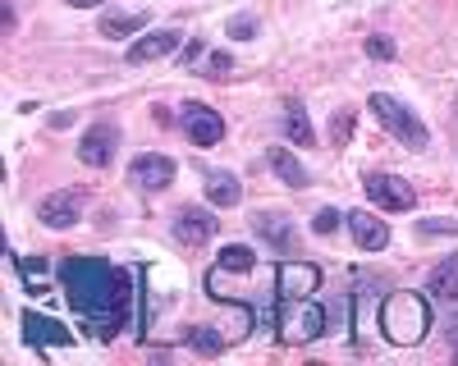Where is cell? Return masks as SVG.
<instances>
[{
    "instance_id": "f1b7e54d",
    "label": "cell",
    "mask_w": 458,
    "mask_h": 366,
    "mask_svg": "<svg viewBox=\"0 0 458 366\" xmlns=\"http://www.w3.org/2000/svg\"><path fill=\"white\" fill-rule=\"evenodd\" d=\"M198 55H202V42H188V46H183V55H179V60H183V64H188V60H198Z\"/></svg>"
},
{
    "instance_id": "8fae6325",
    "label": "cell",
    "mask_w": 458,
    "mask_h": 366,
    "mask_svg": "<svg viewBox=\"0 0 458 366\" xmlns=\"http://www.w3.org/2000/svg\"><path fill=\"white\" fill-rule=\"evenodd\" d=\"M114 146H120V129L114 124H92L79 142V161L92 165V170H106L114 161Z\"/></svg>"
},
{
    "instance_id": "9c48e42d",
    "label": "cell",
    "mask_w": 458,
    "mask_h": 366,
    "mask_svg": "<svg viewBox=\"0 0 458 366\" xmlns=\"http://www.w3.org/2000/svg\"><path fill=\"white\" fill-rule=\"evenodd\" d=\"M179 124H183V133H188V142H193V146H216L225 137V120L216 115L211 105H202V101H188L179 110Z\"/></svg>"
},
{
    "instance_id": "8992f818",
    "label": "cell",
    "mask_w": 458,
    "mask_h": 366,
    "mask_svg": "<svg viewBox=\"0 0 458 366\" xmlns=\"http://www.w3.org/2000/svg\"><path fill=\"white\" fill-rule=\"evenodd\" d=\"M174 174H179V165L170 156H161V152H142L129 165V183H133L138 193H165L170 183H174Z\"/></svg>"
},
{
    "instance_id": "3957f363",
    "label": "cell",
    "mask_w": 458,
    "mask_h": 366,
    "mask_svg": "<svg viewBox=\"0 0 458 366\" xmlns=\"http://www.w3.org/2000/svg\"><path fill=\"white\" fill-rule=\"evenodd\" d=\"M371 115L380 120V129H386L390 137H399L408 152H422V146L431 142V133H427V124L417 120V110L412 105H403L399 96H386V92H371Z\"/></svg>"
},
{
    "instance_id": "484cf974",
    "label": "cell",
    "mask_w": 458,
    "mask_h": 366,
    "mask_svg": "<svg viewBox=\"0 0 458 366\" xmlns=\"http://www.w3.org/2000/svg\"><path fill=\"white\" fill-rule=\"evenodd\" d=\"M339 220H344V215H339L335 206H326V211H317L312 229H317V234H335V229H339Z\"/></svg>"
},
{
    "instance_id": "ffe728a7",
    "label": "cell",
    "mask_w": 458,
    "mask_h": 366,
    "mask_svg": "<svg viewBox=\"0 0 458 366\" xmlns=\"http://www.w3.org/2000/svg\"><path fill=\"white\" fill-rule=\"evenodd\" d=\"M427 293H431V298H458V256H445L440 266H431Z\"/></svg>"
},
{
    "instance_id": "ac0fdd59",
    "label": "cell",
    "mask_w": 458,
    "mask_h": 366,
    "mask_svg": "<svg viewBox=\"0 0 458 366\" xmlns=\"http://www.w3.org/2000/svg\"><path fill=\"white\" fill-rule=\"evenodd\" d=\"M211 270H220V275H252V270H257V256H252V247H243V243H229V247H220V256H216Z\"/></svg>"
},
{
    "instance_id": "277c9868",
    "label": "cell",
    "mask_w": 458,
    "mask_h": 366,
    "mask_svg": "<svg viewBox=\"0 0 458 366\" xmlns=\"http://www.w3.org/2000/svg\"><path fill=\"white\" fill-rule=\"evenodd\" d=\"M276 325H280V339L284 344H312V339H321L326 329H330L321 303H312V298H284Z\"/></svg>"
},
{
    "instance_id": "5bb4252c",
    "label": "cell",
    "mask_w": 458,
    "mask_h": 366,
    "mask_svg": "<svg viewBox=\"0 0 458 366\" xmlns=\"http://www.w3.org/2000/svg\"><path fill=\"white\" fill-rule=\"evenodd\" d=\"M344 220H349V234L358 238V247H362V252H380V247H390V225H386V220H380L376 211H349Z\"/></svg>"
},
{
    "instance_id": "44dd1931",
    "label": "cell",
    "mask_w": 458,
    "mask_h": 366,
    "mask_svg": "<svg viewBox=\"0 0 458 366\" xmlns=\"http://www.w3.org/2000/svg\"><path fill=\"white\" fill-rule=\"evenodd\" d=\"M225 335H220V325H198V329H188V348L202 353V357H220L225 353Z\"/></svg>"
},
{
    "instance_id": "4316f807",
    "label": "cell",
    "mask_w": 458,
    "mask_h": 366,
    "mask_svg": "<svg viewBox=\"0 0 458 366\" xmlns=\"http://www.w3.org/2000/svg\"><path fill=\"white\" fill-rule=\"evenodd\" d=\"M417 234H458V220H417Z\"/></svg>"
},
{
    "instance_id": "9a60e30c",
    "label": "cell",
    "mask_w": 458,
    "mask_h": 366,
    "mask_svg": "<svg viewBox=\"0 0 458 366\" xmlns=\"http://www.w3.org/2000/svg\"><path fill=\"white\" fill-rule=\"evenodd\" d=\"M216 225H220V220H216L211 211H202V206H183L179 220H174V238H179L183 247H202V243L216 234Z\"/></svg>"
},
{
    "instance_id": "cb8c5ba5",
    "label": "cell",
    "mask_w": 458,
    "mask_h": 366,
    "mask_svg": "<svg viewBox=\"0 0 458 366\" xmlns=\"http://www.w3.org/2000/svg\"><path fill=\"white\" fill-rule=\"evenodd\" d=\"M362 51L371 55V60H394V37H367V42H362Z\"/></svg>"
},
{
    "instance_id": "ba28073f",
    "label": "cell",
    "mask_w": 458,
    "mask_h": 366,
    "mask_svg": "<svg viewBox=\"0 0 458 366\" xmlns=\"http://www.w3.org/2000/svg\"><path fill=\"white\" fill-rule=\"evenodd\" d=\"M252 229L266 247H276V256H298V229H293V220L284 211H257Z\"/></svg>"
},
{
    "instance_id": "4fadbf2b",
    "label": "cell",
    "mask_w": 458,
    "mask_h": 366,
    "mask_svg": "<svg viewBox=\"0 0 458 366\" xmlns=\"http://www.w3.org/2000/svg\"><path fill=\"white\" fill-rule=\"evenodd\" d=\"M183 42V32L179 28H157V32H147L138 37V42L129 46V64H151V60H170Z\"/></svg>"
},
{
    "instance_id": "d6986e66",
    "label": "cell",
    "mask_w": 458,
    "mask_h": 366,
    "mask_svg": "<svg viewBox=\"0 0 458 366\" xmlns=\"http://www.w3.org/2000/svg\"><path fill=\"white\" fill-rule=\"evenodd\" d=\"M207 197H211V206H239L243 183L234 174H225V170H211L207 174Z\"/></svg>"
},
{
    "instance_id": "e0dca14e",
    "label": "cell",
    "mask_w": 458,
    "mask_h": 366,
    "mask_svg": "<svg viewBox=\"0 0 458 366\" xmlns=\"http://www.w3.org/2000/svg\"><path fill=\"white\" fill-rule=\"evenodd\" d=\"M284 133L293 146H312V115H308V105H302L298 96L284 101Z\"/></svg>"
},
{
    "instance_id": "4dcf8cb0",
    "label": "cell",
    "mask_w": 458,
    "mask_h": 366,
    "mask_svg": "<svg viewBox=\"0 0 458 366\" xmlns=\"http://www.w3.org/2000/svg\"><path fill=\"white\" fill-rule=\"evenodd\" d=\"M454 348H458V320H454Z\"/></svg>"
},
{
    "instance_id": "7a4b0ae2",
    "label": "cell",
    "mask_w": 458,
    "mask_h": 366,
    "mask_svg": "<svg viewBox=\"0 0 458 366\" xmlns=\"http://www.w3.org/2000/svg\"><path fill=\"white\" fill-rule=\"evenodd\" d=\"M427 329H431V303H427V293L399 288V293H390V298L380 303V339H390L394 348L422 344Z\"/></svg>"
},
{
    "instance_id": "5b68a950",
    "label": "cell",
    "mask_w": 458,
    "mask_h": 366,
    "mask_svg": "<svg viewBox=\"0 0 458 366\" xmlns=\"http://www.w3.org/2000/svg\"><path fill=\"white\" fill-rule=\"evenodd\" d=\"M362 188H367L371 206H380L386 215H394V211H412V206H417V188H412V183H408L403 174L371 170V174L362 179Z\"/></svg>"
},
{
    "instance_id": "52a82bcc",
    "label": "cell",
    "mask_w": 458,
    "mask_h": 366,
    "mask_svg": "<svg viewBox=\"0 0 458 366\" xmlns=\"http://www.w3.org/2000/svg\"><path fill=\"white\" fill-rule=\"evenodd\" d=\"M83 202H88L83 188H60V193L42 197V206H37V220H42L47 229H73V225L83 220Z\"/></svg>"
},
{
    "instance_id": "2e32d148",
    "label": "cell",
    "mask_w": 458,
    "mask_h": 366,
    "mask_svg": "<svg viewBox=\"0 0 458 366\" xmlns=\"http://www.w3.org/2000/svg\"><path fill=\"white\" fill-rule=\"evenodd\" d=\"M266 161H271L280 183H289V188H308V165H302L289 146H271V156H266Z\"/></svg>"
},
{
    "instance_id": "83f0119b",
    "label": "cell",
    "mask_w": 458,
    "mask_h": 366,
    "mask_svg": "<svg viewBox=\"0 0 458 366\" xmlns=\"http://www.w3.org/2000/svg\"><path fill=\"white\" fill-rule=\"evenodd\" d=\"M229 69H234V64H229V55L225 51H216V55H207V79H225V73Z\"/></svg>"
},
{
    "instance_id": "f546056e",
    "label": "cell",
    "mask_w": 458,
    "mask_h": 366,
    "mask_svg": "<svg viewBox=\"0 0 458 366\" xmlns=\"http://www.w3.org/2000/svg\"><path fill=\"white\" fill-rule=\"evenodd\" d=\"M73 10H92V5H101V0H69Z\"/></svg>"
},
{
    "instance_id": "d4e9b609",
    "label": "cell",
    "mask_w": 458,
    "mask_h": 366,
    "mask_svg": "<svg viewBox=\"0 0 458 366\" xmlns=\"http://www.w3.org/2000/svg\"><path fill=\"white\" fill-rule=\"evenodd\" d=\"M225 32L234 37V42H252V37H257V19H252V14H239V19H229Z\"/></svg>"
},
{
    "instance_id": "7402d4cb",
    "label": "cell",
    "mask_w": 458,
    "mask_h": 366,
    "mask_svg": "<svg viewBox=\"0 0 458 366\" xmlns=\"http://www.w3.org/2000/svg\"><path fill=\"white\" fill-rule=\"evenodd\" d=\"M138 28H147V14H106L97 32L110 37V42H120V37H133Z\"/></svg>"
},
{
    "instance_id": "6da1fadb",
    "label": "cell",
    "mask_w": 458,
    "mask_h": 366,
    "mask_svg": "<svg viewBox=\"0 0 458 366\" xmlns=\"http://www.w3.org/2000/svg\"><path fill=\"white\" fill-rule=\"evenodd\" d=\"M60 284H64V298L73 303V312H79V320L88 325V335L114 339L129 325V312H133L129 270L101 262V256H69L60 266Z\"/></svg>"
},
{
    "instance_id": "603a6c76",
    "label": "cell",
    "mask_w": 458,
    "mask_h": 366,
    "mask_svg": "<svg viewBox=\"0 0 458 366\" xmlns=\"http://www.w3.org/2000/svg\"><path fill=\"white\" fill-rule=\"evenodd\" d=\"M344 137H353V110H335V120H330V142L344 146Z\"/></svg>"
},
{
    "instance_id": "30bf717a",
    "label": "cell",
    "mask_w": 458,
    "mask_h": 366,
    "mask_svg": "<svg viewBox=\"0 0 458 366\" xmlns=\"http://www.w3.org/2000/svg\"><path fill=\"white\" fill-rule=\"evenodd\" d=\"M276 284H280V298H312V293L321 288V270L312 262L284 256V262L276 266Z\"/></svg>"
},
{
    "instance_id": "7c38bea8",
    "label": "cell",
    "mask_w": 458,
    "mask_h": 366,
    "mask_svg": "<svg viewBox=\"0 0 458 366\" xmlns=\"http://www.w3.org/2000/svg\"><path fill=\"white\" fill-rule=\"evenodd\" d=\"M23 339L32 344V348H69L73 344V335L55 320V316H42V312H23Z\"/></svg>"
}]
</instances>
